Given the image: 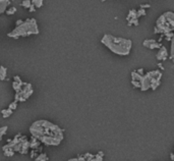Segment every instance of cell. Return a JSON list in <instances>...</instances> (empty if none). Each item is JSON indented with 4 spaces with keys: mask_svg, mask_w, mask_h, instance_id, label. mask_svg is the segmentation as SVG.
Instances as JSON below:
<instances>
[{
    "mask_svg": "<svg viewBox=\"0 0 174 161\" xmlns=\"http://www.w3.org/2000/svg\"><path fill=\"white\" fill-rule=\"evenodd\" d=\"M30 133L46 146H58L64 139V130L46 119L34 121L30 126Z\"/></svg>",
    "mask_w": 174,
    "mask_h": 161,
    "instance_id": "1",
    "label": "cell"
},
{
    "mask_svg": "<svg viewBox=\"0 0 174 161\" xmlns=\"http://www.w3.org/2000/svg\"><path fill=\"white\" fill-rule=\"evenodd\" d=\"M101 42L113 53L117 55H128L130 53L132 45L131 41L128 39L117 38V37L108 35V34L103 36Z\"/></svg>",
    "mask_w": 174,
    "mask_h": 161,
    "instance_id": "2",
    "label": "cell"
},
{
    "mask_svg": "<svg viewBox=\"0 0 174 161\" xmlns=\"http://www.w3.org/2000/svg\"><path fill=\"white\" fill-rule=\"evenodd\" d=\"M40 33L36 18H27L20 26L15 27L14 30L7 33L8 38L18 39L19 37H29L31 35H38Z\"/></svg>",
    "mask_w": 174,
    "mask_h": 161,
    "instance_id": "3",
    "label": "cell"
},
{
    "mask_svg": "<svg viewBox=\"0 0 174 161\" xmlns=\"http://www.w3.org/2000/svg\"><path fill=\"white\" fill-rule=\"evenodd\" d=\"M162 78V73L159 70H152L142 77L139 84H141L142 91H147L149 89L156 90L160 86V80Z\"/></svg>",
    "mask_w": 174,
    "mask_h": 161,
    "instance_id": "4",
    "label": "cell"
},
{
    "mask_svg": "<svg viewBox=\"0 0 174 161\" xmlns=\"http://www.w3.org/2000/svg\"><path fill=\"white\" fill-rule=\"evenodd\" d=\"M157 30L161 33L169 34L170 32L174 31V12L167 11L164 12L159 18L157 20Z\"/></svg>",
    "mask_w": 174,
    "mask_h": 161,
    "instance_id": "5",
    "label": "cell"
},
{
    "mask_svg": "<svg viewBox=\"0 0 174 161\" xmlns=\"http://www.w3.org/2000/svg\"><path fill=\"white\" fill-rule=\"evenodd\" d=\"M32 89H33V86H32V84L27 83L26 86H24V88L20 90L18 93H15L14 101H17V102H25V101H26L27 94L29 93V92L31 91Z\"/></svg>",
    "mask_w": 174,
    "mask_h": 161,
    "instance_id": "6",
    "label": "cell"
},
{
    "mask_svg": "<svg viewBox=\"0 0 174 161\" xmlns=\"http://www.w3.org/2000/svg\"><path fill=\"white\" fill-rule=\"evenodd\" d=\"M144 46L147 48H151V49H154V48H161L162 45L159 44V43L157 42V41L155 40H146L145 42H144Z\"/></svg>",
    "mask_w": 174,
    "mask_h": 161,
    "instance_id": "7",
    "label": "cell"
},
{
    "mask_svg": "<svg viewBox=\"0 0 174 161\" xmlns=\"http://www.w3.org/2000/svg\"><path fill=\"white\" fill-rule=\"evenodd\" d=\"M167 56H168V53H167V49L162 46L159 49V52L157 54V59H159L160 61H165L167 59Z\"/></svg>",
    "mask_w": 174,
    "mask_h": 161,
    "instance_id": "8",
    "label": "cell"
},
{
    "mask_svg": "<svg viewBox=\"0 0 174 161\" xmlns=\"http://www.w3.org/2000/svg\"><path fill=\"white\" fill-rule=\"evenodd\" d=\"M11 2L9 0H0V15L3 12H6L8 5H10Z\"/></svg>",
    "mask_w": 174,
    "mask_h": 161,
    "instance_id": "9",
    "label": "cell"
},
{
    "mask_svg": "<svg viewBox=\"0 0 174 161\" xmlns=\"http://www.w3.org/2000/svg\"><path fill=\"white\" fill-rule=\"evenodd\" d=\"M29 149H30V142L27 141V139L25 140L24 142H22V149H20V154H27L29 152Z\"/></svg>",
    "mask_w": 174,
    "mask_h": 161,
    "instance_id": "10",
    "label": "cell"
},
{
    "mask_svg": "<svg viewBox=\"0 0 174 161\" xmlns=\"http://www.w3.org/2000/svg\"><path fill=\"white\" fill-rule=\"evenodd\" d=\"M27 84V83H24V82H22V84H19V83H17V82H14V80H13V83H12V88H13V90L15 91V93H18V92H19L20 90L24 88V86H26Z\"/></svg>",
    "mask_w": 174,
    "mask_h": 161,
    "instance_id": "11",
    "label": "cell"
},
{
    "mask_svg": "<svg viewBox=\"0 0 174 161\" xmlns=\"http://www.w3.org/2000/svg\"><path fill=\"white\" fill-rule=\"evenodd\" d=\"M39 147H41V143L37 139L32 137V140H31V142H30V148H32V150H36Z\"/></svg>",
    "mask_w": 174,
    "mask_h": 161,
    "instance_id": "12",
    "label": "cell"
},
{
    "mask_svg": "<svg viewBox=\"0 0 174 161\" xmlns=\"http://www.w3.org/2000/svg\"><path fill=\"white\" fill-rule=\"evenodd\" d=\"M7 75V68L3 65H0V80H5Z\"/></svg>",
    "mask_w": 174,
    "mask_h": 161,
    "instance_id": "13",
    "label": "cell"
},
{
    "mask_svg": "<svg viewBox=\"0 0 174 161\" xmlns=\"http://www.w3.org/2000/svg\"><path fill=\"white\" fill-rule=\"evenodd\" d=\"M48 160H49V158L46 155V153L39 154L38 157H36V159H35V161H48Z\"/></svg>",
    "mask_w": 174,
    "mask_h": 161,
    "instance_id": "14",
    "label": "cell"
},
{
    "mask_svg": "<svg viewBox=\"0 0 174 161\" xmlns=\"http://www.w3.org/2000/svg\"><path fill=\"white\" fill-rule=\"evenodd\" d=\"M12 110L11 109H3V110H1V113H2V116H3V118H7V117H9L12 114Z\"/></svg>",
    "mask_w": 174,
    "mask_h": 161,
    "instance_id": "15",
    "label": "cell"
},
{
    "mask_svg": "<svg viewBox=\"0 0 174 161\" xmlns=\"http://www.w3.org/2000/svg\"><path fill=\"white\" fill-rule=\"evenodd\" d=\"M43 3H44V2H43V0H33V1H32V4H33L34 6H35L36 7V9L37 8H41L43 6Z\"/></svg>",
    "mask_w": 174,
    "mask_h": 161,
    "instance_id": "16",
    "label": "cell"
},
{
    "mask_svg": "<svg viewBox=\"0 0 174 161\" xmlns=\"http://www.w3.org/2000/svg\"><path fill=\"white\" fill-rule=\"evenodd\" d=\"M17 7L12 6V7H9L7 10H6V15H14V13H17Z\"/></svg>",
    "mask_w": 174,
    "mask_h": 161,
    "instance_id": "17",
    "label": "cell"
},
{
    "mask_svg": "<svg viewBox=\"0 0 174 161\" xmlns=\"http://www.w3.org/2000/svg\"><path fill=\"white\" fill-rule=\"evenodd\" d=\"M171 59L174 62V34L172 36V40H171Z\"/></svg>",
    "mask_w": 174,
    "mask_h": 161,
    "instance_id": "18",
    "label": "cell"
},
{
    "mask_svg": "<svg viewBox=\"0 0 174 161\" xmlns=\"http://www.w3.org/2000/svg\"><path fill=\"white\" fill-rule=\"evenodd\" d=\"M8 130V126L4 125L2 126V128H0V139H2V136H4L6 134V132H7Z\"/></svg>",
    "mask_w": 174,
    "mask_h": 161,
    "instance_id": "19",
    "label": "cell"
},
{
    "mask_svg": "<svg viewBox=\"0 0 174 161\" xmlns=\"http://www.w3.org/2000/svg\"><path fill=\"white\" fill-rule=\"evenodd\" d=\"M32 5V1L31 0H25L22 2V6L25 8H30V6Z\"/></svg>",
    "mask_w": 174,
    "mask_h": 161,
    "instance_id": "20",
    "label": "cell"
},
{
    "mask_svg": "<svg viewBox=\"0 0 174 161\" xmlns=\"http://www.w3.org/2000/svg\"><path fill=\"white\" fill-rule=\"evenodd\" d=\"M17 101H13V102H11L10 104H9V106H8L9 109H11L12 111L17 109Z\"/></svg>",
    "mask_w": 174,
    "mask_h": 161,
    "instance_id": "21",
    "label": "cell"
},
{
    "mask_svg": "<svg viewBox=\"0 0 174 161\" xmlns=\"http://www.w3.org/2000/svg\"><path fill=\"white\" fill-rule=\"evenodd\" d=\"M4 152V155L5 156H8V157H11V156H13L14 155V151H12V150H6V151H3Z\"/></svg>",
    "mask_w": 174,
    "mask_h": 161,
    "instance_id": "22",
    "label": "cell"
},
{
    "mask_svg": "<svg viewBox=\"0 0 174 161\" xmlns=\"http://www.w3.org/2000/svg\"><path fill=\"white\" fill-rule=\"evenodd\" d=\"M68 161H86V159L84 158V156H79L77 158H71Z\"/></svg>",
    "mask_w": 174,
    "mask_h": 161,
    "instance_id": "23",
    "label": "cell"
},
{
    "mask_svg": "<svg viewBox=\"0 0 174 161\" xmlns=\"http://www.w3.org/2000/svg\"><path fill=\"white\" fill-rule=\"evenodd\" d=\"M29 11H30V12H34V11H36V7L33 5V4H32V5L30 6V8H29Z\"/></svg>",
    "mask_w": 174,
    "mask_h": 161,
    "instance_id": "24",
    "label": "cell"
},
{
    "mask_svg": "<svg viewBox=\"0 0 174 161\" xmlns=\"http://www.w3.org/2000/svg\"><path fill=\"white\" fill-rule=\"evenodd\" d=\"M24 22V20H17V27H18V26H20V25Z\"/></svg>",
    "mask_w": 174,
    "mask_h": 161,
    "instance_id": "25",
    "label": "cell"
},
{
    "mask_svg": "<svg viewBox=\"0 0 174 161\" xmlns=\"http://www.w3.org/2000/svg\"><path fill=\"white\" fill-rule=\"evenodd\" d=\"M171 159H172V161H174V154H171Z\"/></svg>",
    "mask_w": 174,
    "mask_h": 161,
    "instance_id": "26",
    "label": "cell"
},
{
    "mask_svg": "<svg viewBox=\"0 0 174 161\" xmlns=\"http://www.w3.org/2000/svg\"><path fill=\"white\" fill-rule=\"evenodd\" d=\"M2 141V139H0V142H1Z\"/></svg>",
    "mask_w": 174,
    "mask_h": 161,
    "instance_id": "27",
    "label": "cell"
}]
</instances>
